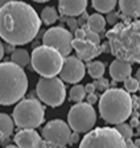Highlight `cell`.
Listing matches in <instances>:
<instances>
[{
  "mask_svg": "<svg viewBox=\"0 0 140 148\" xmlns=\"http://www.w3.org/2000/svg\"><path fill=\"white\" fill-rule=\"evenodd\" d=\"M134 143H135V144L137 145V147H139V145H140V139H137V140H135Z\"/></svg>",
  "mask_w": 140,
  "mask_h": 148,
  "instance_id": "obj_43",
  "label": "cell"
},
{
  "mask_svg": "<svg viewBox=\"0 0 140 148\" xmlns=\"http://www.w3.org/2000/svg\"><path fill=\"white\" fill-rule=\"evenodd\" d=\"M74 38H78V40H86V31H85V28H78L77 31H75Z\"/></svg>",
  "mask_w": 140,
  "mask_h": 148,
  "instance_id": "obj_31",
  "label": "cell"
},
{
  "mask_svg": "<svg viewBox=\"0 0 140 148\" xmlns=\"http://www.w3.org/2000/svg\"><path fill=\"white\" fill-rule=\"evenodd\" d=\"M28 90L24 69L13 62H0V105L11 106L23 99Z\"/></svg>",
  "mask_w": 140,
  "mask_h": 148,
  "instance_id": "obj_3",
  "label": "cell"
},
{
  "mask_svg": "<svg viewBox=\"0 0 140 148\" xmlns=\"http://www.w3.org/2000/svg\"><path fill=\"white\" fill-rule=\"evenodd\" d=\"M19 148H42V139L37 131L31 128L21 130L13 138Z\"/></svg>",
  "mask_w": 140,
  "mask_h": 148,
  "instance_id": "obj_14",
  "label": "cell"
},
{
  "mask_svg": "<svg viewBox=\"0 0 140 148\" xmlns=\"http://www.w3.org/2000/svg\"><path fill=\"white\" fill-rule=\"evenodd\" d=\"M99 112L110 124L124 123L132 112V98L124 89H107L99 98Z\"/></svg>",
  "mask_w": 140,
  "mask_h": 148,
  "instance_id": "obj_4",
  "label": "cell"
},
{
  "mask_svg": "<svg viewBox=\"0 0 140 148\" xmlns=\"http://www.w3.org/2000/svg\"><path fill=\"white\" fill-rule=\"evenodd\" d=\"M86 89H85V86H82V85H74V86L70 89V92H69V99L73 102H75V103H81L82 101L85 99V97H86Z\"/></svg>",
  "mask_w": 140,
  "mask_h": 148,
  "instance_id": "obj_24",
  "label": "cell"
},
{
  "mask_svg": "<svg viewBox=\"0 0 140 148\" xmlns=\"http://www.w3.org/2000/svg\"><path fill=\"white\" fill-rule=\"evenodd\" d=\"M11 1H13V0H0V8L4 5H7L8 3H11Z\"/></svg>",
  "mask_w": 140,
  "mask_h": 148,
  "instance_id": "obj_38",
  "label": "cell"
},
{
  "mask_svg": "<svg viewBox=\"0 0 140 148\" xmlns=\"http://www.w3.org/2000/svg\"><path fill=\"white\" fill-rule=\"evenodd\" d=\"M5 148H19V147H17V145H7Z\"/></svg>",
  "mask_w": 140,
  "mask_h": 148,
  "instance_id": "obj_44",
  "label": "cell"
},
{
  "mask_svg": "<svg viewBox=\"0 0 140 148\" xmlns=\"http://www.w3.org/2000/svg\"><path fill=\"white\" fill-rule=\"evenodd\" d=\"M86 68L89 74H90V77L94 78V79H99L104 74V64L100 61H90Z\"/></svg>",
  "mask_w": 140,
  "mask_h": 148,
  "instance_id": "obj_22",
  "label": "cell"
},
{
  "mask_svg": "<svg viewBox=\"0 0 140 148\" xmlns=\"http://www.w3.org/2000/svg\"><path fill=\"white\" fill-rule=\"evenodd\" d=\"M116 130L119 131V134H120L123 138H124L126 142H128V140H131L132 139V135H134V131H132V126L131 124H127V123H120V124H116L115 127Z\"/></svg>",
  "mask_w": 140,
  "mask_h": 148,
  "instance_id": "obj_25",
  "label": "cell"
},
{
  "mask_svg": "<svg viewBox=\"0 0 140 148\" xmlns=\"http://www.w3.org/2000/svg\"><path fill=\"white\" fill-rule=\"evenodd\" d=\"M127 148H140V147H137V145L135 144L134 142H131V140H128V142H127Z\"/></svg>",
  "mask_w": 140,
  "mask_h": 148,
  "instance_id": "obj_37",
  "label": "cell"
},
{
  "mask_svg": "<svg viewBox=\"0 0 140 148\" xmlns=\"http://www.w3.org/2000/svg\"><path fill=\"white\" fill-rule=\"evenodd\" d=\"M131 126H132V127H137V126H139V122H137L136 118H134V119L131 120Z\"/></svg>",
  "mask_w": 140,
  "mask_h": 148,
  "instance_id": "obj_39",
  "label": "cell"
},
{
  "mask_svg": "<svg viewBox=\"0 0 140 148\" xmlns=\"http://www.w3.org/2000/svg\"><path fill=\"white\" fill-rule=\"evenodd\" d=\"M73 49L77 52L78 58H81L82 61H89V62L93 58L98 57L103 52V48L100 45L93 44L87 40H78V38L73 40Z\"/></svg>",
  "mask_w": 140,
  "mask_h": 148,
  "instance_id": "obj_13",
  "label": "cell"
},
{
  "mask_svg": "<svg viewBox=\"0 0 140 148\" xmlns=\"http://www.w3.org/2000/svg\"><path fill=\"white\" fill-rule=\"evenodd\" d=\"M4 46H3V44H1V41H0V61L3 60V57H4Z\"/></svg>",
  "mask_w": 140,
  "mask_h": 148,
  "instance_id": "obj_36",
  "label": "cell"
},
{
  "mask_svg": "<svg viewBox=\"0 0 140 148\" xmlns=\"http://www.w3.org/2000/svg\"><path fill=\"white\" fill-rule=\"evenodd\" d=\"M139 89H140V82L137 81V78L130 77L124 81V90H127L128 92L139 91Z\"/></svg>",
  "mask_w": 140,
  "mask_h": 148,
  "instance_id": "obj_26",
  "label": "cell"
},
{
  "mask_svg": "<svg viewBox=\"0 0 140 148\" xmlns=\"http://www.w3.org/2000/svg\"><path fill=\"white\" fill-rule=\"evenodd\" d=\"M42 148H66V145H58V144L49 143L46 140H42Z\"/></svg>",
  "mask_w": 140,
  "mask_h": 148,
  "instance_id": "obj_32",
  "label": "cell"
},
{
  "mask_svg": "<svg viewBox=\"0 0 140 148\" xmlns=\"http://www.w3.org/2000/svg\"><path fill=\"white\" fill-rule=\"evenodd\" d=\"M122 15L126 18L140 17V0H118Z\"/></svg>",
  "mask_w": 140,
  "mask_h": 148,
  "instance_id": "obj_17",
  "label": "cell"
},
{
  "mask_svg": "<svg viewBox=\"0 0 140 148\" xmlns=\"http://www.w3.org/2000/svg\"><path fill=\"white\" fill-rule=\"evenodd\" d=\"M85 31H86V40L90 41V42L93 44H97V45H100V37H99V33H97V32H93L91 29H89L87 28V25H85Z\"/></svg>",
  "mask_w": 140,
  "mask_h": 148,
  "instance_id": "obj_27",
  "label": "cell"
},
{
  "mask_svg": "<svg viewBox=\"0 0 140 148\" xmlns=\"http://www.w3.org/2000/svg\"><path fill=\"white\" fill-rule=\"evenodd\" d=\"M13 128H15V120H13V118L1 112L0 114V139L1 140L8 139L13 134Z\"/></svg>",
  "mask_w": 140,
  "mask_h": 148,
  "instance_id": "obj_18",
  "label": "cell"
},
{
  "mask_svg": "<svg viewBox=\"0 0 140 148\" xmlns=\"http://www.w3.org/2000/svg\"><path fill=\"white\" fill-rule=\"evenodd\" d=\"M136 130H137V135H139V138H140V122H139V126L136 127Z\"/></svg>",
  "mask_w": 140,
  "mask_h": 148,
  "instance_id": "obj_42",
  "label": "cell"
},
{
  "mask_svg": "<svg viewBox=\"0 0 140 148\" xmlns=\"http://www.w3.org/2000/svg\"><path fill=\"white\" fill-rule=\"evenodd\" d=\"M78 148H127V142L116 128L98 127L83 136Z\"/></svg>",
  "mask_w": 140,
  "mask_h": 148,
  "instance_id": "obj_7",
  "label": "cell"
},
{
  "mask_svg": "<svg viewBox=\"0 0 140 148\" xmlns=\"http://www.w3.org/2000/svg\"><path fill=\"white\" fill-rule=\"evenodd\" d=\"M12 118L19 128L34 130L40 127L45 119V107L37 99H21L13 108Z\"/></svg>",
  "mask_w": 140,
  "mask_h": 148,
  "instance_id": "obj_6",
  "label": "cell"
},
{
  "mask_svg": "<svg viewBox=\"0 0 140 148\" xmlns=\"http://www.w3.org/2000/svg\"><path fill=\"white\" fill-rule=\"evenodd\" d=\"M106 18L103 17L100 13H94V15L89 16V20H87V28L91 29L93 32H97V33H102L104 31V27H106Z\"/></svg>",
  "mask_w": 140,
  "mask_h": 148,
  "instance_id": "obj_19",
  "label": "cell"
},
{
  "mask_svg": "<svg viewBox=\"0 0 140 148\" xmlns=\"http://www.w3.org/2000/svg\"><path fill=\"white\" fill-rule=\"evenodd\" d=\"M85 89H86L87 94H94V92H95V90H97V87H95V85H94V83H87L86 86H85Z\"/></svg>",
  "mask_w": 140,
  "mask_h": 148,
  "instance_id": "obj_33",
  "label": "cell"
},
{
  "mask_svg": "<svg viewBox=\"0 0 140 148\" xmlns=\"http://www.w3.org/2000/svg\"><path fill=\"white\" fill-rule=\"evenodd\" d=\"M106 37L116 60L140 64V20L119 23L107 32Z\"/></svg>",
  "mask_w": 140,
  "mask_h": 148,
  "instance_id": "obj_2",
  "label": "cell"
},
{
  "mask_svg": "<svg viewBox=\"0 0 140 148\" xmlns=\"http://www.w3.org/2000/svg\"><path fill=\"white\" fill-rule=\"evenodd\" d=\"M131 73H132V66L130 62L115 60L110 65V75L114 81H118V82L123 81L124 82L127 78L131 77Z\"/></svg>",
  "mask_w": 140,
  "mask_h": 148,
  "instance_id": "obj_16",
  "label": "cell"
},
{
  "mask_svg": "<svg viewBox=\"0 0 140 148\" xmlns=\"http://www.w3.org/2000/svg\"><path fill=\"white\" fill-rule=\"evenodd\" d=\"M36 3H45V1H49V0H33Z\"/></svg>",
  "mask_w": 140,
  "mask_h": 148,
  "instance_id": "obj_41",
  "label": "cell"
},
{
  "mask_svg": "<svg viewBox=\"0 0 140 148\" xmlns=\"http://www.w3.org/2000/svg\"><path fill=\"white\" fill-rule=\"evenodd\" d=\"M136 78H137V81L140 82V68H139V70L136 71Z\"/></svg>",
  "mask_w": 140,
  "mask_h": 148,
  "instance_id": "obj_40",
  "label": "cell"
},
{
  "mask_svg": "<svg viewBox=\"0 0 140 148\" xmlns=\"http://www.w3.org/2000/svg\"><path fill=\"white\" fill-rule=\"evenodd\" d=\"M31 60H32V57L25 49H15L12 52V54H11V62L19 65L21 68L27 66L31 62Z\"/></svg>",
  "mask_w": 140,
  "mask_h": 148,
  "instance_id": "obj_20",
  "label": "cell"
},
{
  "mask_svg": "<svg viewBox=\"0 0 140 148\" xmlns=\"http://www.w3.org/2000/svg\"><path fill=\"white\" fill-rule=\"evenodd\" d=\"M139 94H140V89H139Z\"/></svg>",
  "mask_w": 140,
  "mask_h": 148,
  "instance_id": "obj_45",
  "label": "cell"
},
{
  "mask_svg": "<svg viewBox=\"0 0 140 148\" xmlns=\"http://www.w3.org/2000/svg\"><path fill=\"white\" fill-rule=\"evenodd\" d=\"M87 0H58V8L61 15L68 17L81 16L86 12Z\"/></svg>",
  "mask_w": 140,
  "mask_h": 148,
  "instance_id": "obj_15",
  "label": "cell"
},
{
  "mask_svg": "<svg viewBox=\"0 0 140 148\" xmlns=\"http://www.w3.org/2000/svg\"><path fill=\"white\" fill-rule=\"evenodd\" d=\"M66 23H68L69 28H70V31H77V29H78V20H77V18H74V17H68Z\"/></svg>",
  "mask_w": 140,
  "mask_h": 148,
  "instance_id": "obj_30",
  "label": "cell"
},
{
  "mask_svg": "<svg viewBox=\"0 0 140 148\" xmlns=\"http://www.w3.org/2000/svg\"><path fill=\"white\" fill-rule=\"evenodd\" d=\"M78 140H79V134L73 132L72 136H70V142H69V144H74V143H77Z\"/></svg>",
  "mask_w": 140,
  "mask_h": 148,
  "instance_id": "obj_35",
  "label": "cell"
},
{
  "mask_svg": "<svg viewBox=\"0 0 140 148\" xmlns=\"http://www.w3.org/2000/svg\"><path fill=\"white\" fill-rule=\"evenodd\" d=\"M41 21L32 5L13 0L0 8V37L10 45H25L38 34Z\"/></svg>",
  "mask_w": 140,
  "mask_h": 148,
  "instance_id": "obj_1",
  "label": "cell"
},
{
  "mask_svg": "<svg viewBox=\"0 0 140 148\" xmlns=\"http://www.w3.org/2000/svg\"><path fill=\"white\" fill-rule=\"evenodd\" d=\"M97 102H98V97L95 95V92H94V94H89V95H87V103L94 105V103H97Z\"/></svg>",
  "mask_w": 140,
  "mask_h": 148,
  "instance_id": "obj_34",
  "label": "cell"
},
{
  "mask_svg": "<svg viewBox=\"0 0 140 148\" xmlns=\"http://www.w3.org/2000/svg\"><path fill=\"white\" fill-rule=\"evenodd\" d=\"M32 68L41 77H56L64 66V57L59 52L49 46H37L32 52Z\"/></svg>",
  "mask_w": 140,
  "mask_h": 148,
  "instance_id": "obj_5",
  "label": "cell"
},
{
  "mask_svg": "<svg viewBox=\"0 0 140 148\" xmlns=\"http://www.w3.org/2000/svg\"><path fill=\"white\" fill-rule=\"evenodd\" d=\"M70 128L78 134H87L97 123V114L90 103H75L68 114Z\"/></svg>",
  "mask_w": 140,
  "mask_h": 148,
  "instance_id": "obj_9",
  "label": "cell"
},
{
  "mask_svg": "<svg viewBox=\"0 0 140 148\" xmlns=\"http://www.w3.org/2000/svg\"><path fill=\"white\" fill-rule=\"evenodd\" d=\"M118 13H115L114 11L112 12H110V13H107V17H106V21L109 23V24H111V25H116V23H118Z\"/></svg>",
  "mask_w": 140,
  "mask_h": 148,
  "instance_id": "obj_29",
  "label": "cell"
},
{
  "mask_svg": "<svg viewBox=\"0 0 140 148\" xmlns=\"http://www.w3.org/2000/svg\"><path fill=\"white\" fill-rule=\"evenodd\" d=\"M40 17L44 24L52 25L58 20V12H57V9L54 8V7H46V8L42 9Z\"/></svg>",
  "mask_w": 140,
  "mask_h": 148,
  "instance_id": "obj_23",
  "label": "cell"
},
{
  "mask_svg": "<svg viewBox=\"0 0 140 148\" xmlns=\"http://www.w3.org/2000/svg\"><path fill=\"white\" fill-rule=\"evenodd\" d=\"M94 85H95V87L98 90H106L107 86H109V81L104 79V78H99V79H97L94 82Z\"/></svg>",
  "mask_w": 140,
  "mask_h": 148,
  "instance_id": "obj_28",
  "label": "cell"
},
{
  "mask_svg": "<svg viewBox=\"0 0 140 148\" xmlns=\"http://www.w3.org/2000/svg\"><path fill=\"white\" fill-rule=\"evenodd\" d=\"M85 71H86V66L81 58L74 56H68L64 60V66L59 73V78L64 82L77 85L78 82H81V79H83Z\"/></svg>",
  "mask_w": 140,
  "mask_h": 148,
  "instance_id": "obj_12",
  "label": "cell"
},
{
  "mask_svg": "<svg viewBox=\"0 0 140 148\" xmlns=\"http://www.w3.org/2000/svg\"><path fill=\"white\" fill-rule=\"evenodd\" d=\"M41 135H42L44 140H46L49 143L58 145H66L70 142L72 131H70L69 123H66L61 119H53L45 124Z\"/></svg>",
  "mask_w": 140,
  "mask_h": 148,
  "instance_id": "obj_11",
  "label": "cell"
},
{
  "mask_svg": "<svg viewBox=\"0 0 140 148\" xmlns=\"http://www.w3.org/2000/svg\"><path fill=\"white\" fill-rule=\"evenodd\" d=\"M73 34L70 31L62 27H54L48 29L42 36V42L45 46L53 48L57 52H59L64 57L70 56L73 49Z\"/></svg>",
  "mask_w": 140,
  "mask_h": 148,
  "instance_id": "obj_10",
  "label": "cell"
},
{
  "mask_svg": "<svg viewBox=\"0 0 140 148\" xmlns=\"http://www.w3.org/2000/svg\"><path fill=\"white\" fill-rule=\"evenodd\" d=\"M38 99L50 107H58L64 103L66 89L64 81L58 77H41L36 86Z\"/></svg>",
  "mask_w": 140,
  "mask_h": 148,
  "instance_id": "obj_8",
  "label": "cell"
},
{
  "mask_svg": "<svg viewBox=\"0 0 140 148\" xmlns=\"http://www.w3.org/2000/svg\"><path fill=\"white\" fill-rule=\"evenodd\" d=\"M95 11L100 13H110L114 11L118 0H91Z\"/></svg>",
  "mask_w": 140,
  "mask_h": 148,
  "instance_id": "obj_21",
  "label": "cell"
}]
</instances>
